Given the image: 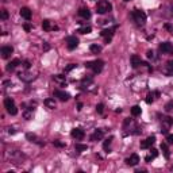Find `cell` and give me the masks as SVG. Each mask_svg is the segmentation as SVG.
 <instances>
[{
  "instance_id": "obj_10",
  "label": "cell",
  "mask_w": 173,
  "mask_h": 173,
  "mask_svg": "<svg viewBox=\"0 0 173 173\" xmlns=\"http://www.w3.org/2000/svg\"><path fill=\"white\" fill-rule=\"evenodd\" d=\"M54 98H57L58 100H61V102H66V100H69L71 95L68 93V92H65V91L55 89V91H54Z\"/></svg>"
},
{
  "instance_id": "obj_35",
  "label": "cell",
  "mask_w": 173,
  "mask_h": 173,
  "mask_svg": "<svg viewBox=\"0 0 173 173\" xmlns=\"http://www.w3.org/2000/svg\"><path fill=\"white\" fill-rule=\"evenodd\" d=\"M103 110H104V106H103L102 103L96 106V112H98V114H103Z\"/></svg>"
},
{
  "instance_id": "obj_20",
  "label": "cell",
  "mask_w": 173,
  "mask_h": 173,
  "mask_svg": "<svg viewBox=\"0 0 173 173\" xmlns=\"http://www.w3.org/2000/svg\"><path fill=\"white\" fill-rule=\"evenodd\" d=\"M18 65H20V60H18V58L12 60L11 62H8V65H7V71H8V72H12L16 66H18Z\"/></svg>"
},
{
  "instance_id": "obj_46",
  "label": "cell",
  "mask_w": 173,
  "mask_h": 173,
  "mask_svg": "<svg viewBox=\"0 0 173 173\" xmlns=\"http://www.w3.org/2000/svg\"><path fill=\"white\" fill-rule=\"evenodd\" d=\"M8 133H10V134H14V133H15V130H14V129H10V130H8Z\"/></svg>"
},
{
  "instance_id": "obj_38",
  "label": "cell",
  "mask_w": 173,
  "mask_h": 173,
  "mask_svg": "<svg viewBox=\"0 0 173 173\" xmlns=\"http://www.w3.org/2000/svg\"><path fill=\"white\" fill-rule=\"evenodd\" d=\"M53 145L57 146V147H64V146H65V143H62V142H58V141H54V142H53Z\"/></svg>"
},
{
  "instance_id": "obj_8",
  "label": "cell",
  "mask_w": 173,
  "mask_h": 173,
  "mask_svg": "<svg viewBox=\"0 0 173 173\" xmlns=\"http://www.w3.org/2000/svg\"><path fill=\"white\" fill-rule=\"evenodd\" d=\"M71 135L72 138H75L77 141H81L84 137H85V133H84L83 129H80V127H75V129L71 131Z\"/></svg>"
},
{
  "instance_id": "obj_12",
  "label": "cell",
  "mask_w": 173,
  "mask_h": 173,
  "mask_svg": "<svg viewBox=\"0 0 173 173\" xmlns=\"http://www.w3.org/2000/svg\"><path fill=\"white\" fill-rule=\"evenodd\" d=\"M156 142V137H147L145 141L141 142V149H150Z\"/></svg>"
},
{
  "instance_id": "obj_17",
  "label": "cell",
  "mask_w": 173,
  "mask_h": 173,
  "mask_svg": "<svg viewBox=\"0 0 173 173\" xmlns=\"http://www.w3.org/2000/svg\"><path fill=\"white\" fill-rule=\"evenodd\" d=\"M164 73H165L166 76H173V60H170V61L166 62L165 68H164Z\"/></svg>"
},
{
  "instance_id": "obj_13",
  "label": "cell",
  "mask_w": 173,
  "mask_h": 173,
  "mask_svg": "<svg viewBox=\"0 0 173 173\" xmlns=\"http://www.w3.org/2000/svg\"><path fill=\"white\" fill-rule=\"evenodd\" d=\"M125 162H126V165L129 166H135L139 162V156L138 154H131L130 157H127L126 160H125Z\"/></svg>"
},
{
  "instance_id": "obj_6",
  "label": "cell",
  "mask_w": 173,
  "mask_h": 173,
  "mask_svg": "<svg viewBox=\"0 0 173 173\" xmlns=\"http://www.w3.org/2000/svg\"><path fill=\"white\" fill-rule=\"evenodd\" d=\"M173 126V118L170 116H165L161 120V133L162 134H168V131L170 130V127Z\"/></svg>"
},
{
  "instance_id": "obj_29",
  "label": "cell",
  "mask_w": 173,
  "mask_h": 173,
  "mask_svg": "<svg viewBox=\"0 0 173 173\" xmlns=\"http://www.w3.org/2000/svg\"><path fill=\"white\" fill-rule=\"evenodd\" d=\"M91 31H92V27H91V26H83V27L79 28L80 34H89Z\"/></svg>"
},
{
  "instance_id": "obj_11",
  "label": "cell",
  "mask_w": 173,
  "mask_h": 173,
  "mask_svg": "<svg viewBox=\"0 0 173 173\" xmlns=\"http://www.w3.org/2000/svg\"><path fill=\"white\" fill-rule=\"evenodd\" d=\"M116 27H112V28H106V30H103L102 33H100V35L106 39V42H110L111 38H112V35H114V31Z\"/></svg>"
},
{
  "instance_id": "obj_40",
  "label": "cell",
  "mask_w": 173,
  "mask_h": 173,
  "mask_svg": "<svg viewBox=\"0 0 173 173\" xmlns=\"http://www.w3.org/2000/svg\"><path fill=\"white\" fill-rule=\"evenodd\" d=\"M147 58H152V60H153V58H156V55H154V53H153V51H152V50H149V51H147Z\"/></svg>"
},
{
  "instance_id": "obj_45",
  "label": "cell",
  "mask_w": 173,
  "mask_h": 173,
  "mask_svg": "<svg viewBox=\"0 0 173 173\" xmlns=\"http://www.w3.org/2000/svg\"><path fill=\"white\" fill-rule=\"evenodd\" d=\"M43 49H45V50H49V49H50V46H49V45L45 42V45H43Z\"/></svg>"
},
{
  "instance_id": "obj_28",
  "label": "cell",
  "mask_w": 173,
  "mask_h": 173,
  "mask_svg": "<svg viewBox=\"0 0 173 173\" xmlns=\"http://www.w3.org/2000/svg\"><path fill=\"white\" fill-rule=\"evenodd\" d=\"M112 139H114V138H112V137L107 138L106 141L103 142V149H104V150H107V152H110V145H111V142H112Z\"/></svg>"
},
{
  "instance_id": "obj_21",
  "label": "cell",
  "mask_w": 173,
  "mask_h": 173,
  "mask_svg": "<svg viewBox=\"0 0 173 173\" xmlns=\"http://www.w3.org/2000/svg\"><path fill=\"white\" fill-rule=\"evenodd\" d=\"M42 28L45 30V31H50V30H57V27H53L51 26V23H50V20H47V19H45L42 22Z\"/></svg>"
},
{
  "instance_id": "obj_31",
  "label": "cell",
  "mask_w": 173,
  "mask_h": 173,
  "mask_svg": "<svg viewBox=\"0 0 173 173\" xmlns=\"http://www.w3.org/2000/svg\"><path fill=\"white\" fill-rule=\"evenodd\" d=\"M75 147H76L77 152H84V150L88 149V146H86V145H81V143H76Z\"/></svg>"
},
{
  "instance_id": "obj_39",
  "label": "cell",
  "mask_w": 173,
  "mask_h": 173,
  "mask_svg": "<svg viewBox=\"0 0 173 173\" xmlns=\"http://www.w3.org/2000/svg\"><path fill=\"white\" fill-rule=\"evenodd\" d=\"M164 27H165L166 30H169L170 33H173V26H172V24H169V23H165V26H164Z\"/></svg>"
},
{
  "instance_id": "obj_1",
  "label": "cell",
  "mask_w": 173,
  "mask_h": 173,
  "mask_svg": "<svg viewBox=\"0 0 173 173\" xmlns=\"http://www.w3.org/2000/svg\"><path fill=\"white\" fill-rule=\"evenodd\" d=\"M103 66H104V62H103L102 60H95V61H88V62H85V68L92 69L95 75L100 73V72L103 71Z\"/></svg>"
},
{
  "instance_id": "obj_14",
  "label": "cell",
  "mask_w": 173,
  "mask_h": 173,
  "mask_svg": "<svg viewBox=\"0 0 173 173\" xmlns=\"http://www.w3.org/2000/svg\"><path fill=\"white\" fill-rule=\"evenodd\" d=\"M130 61H131V66L134 68V69H137V68H139L142 65V60L139 55L137 54H133L131 57H130Z\"/></svg>"
},
{
  "instance_id": "obj_32",
  "label": "cell",
  "mask_w": 173,
  "mask_h": 173,
  "mask_svg": "<svg viewBox=\"0 0 173 173\" xmlns=\"http://www.w3.org/2000/svg\"><path fill=\"white\" fill-rule=\"evenodd\" d=\"M172 110H173V100H170L169 103H166V106H165V111H166V112H170Z\"/></svg>"
},
{
  "instance_id": "obj_25",
  "label": "cell",
  "mask_w": 173,
  "mask_h": 173,
  "mask_svg": "<svg viewBox=\"0 0 173 173\" xmlns=\"http://www.w3.org/2000/svg\"><path fill=\"white\" fill-rule=\"evenodd\" d=\"M26 137H27V139H28V141H30V142H34V143H38V145H43L42 142H39V139L37 138V135H34V134H27Z\"/></svg>"
},
{
  "instance_id": "obj_9",
  "label": "cell",
  "mask_w": 173,
  "mask_h": 173,
  "mask_svg": "<svg viewBox=\"0 0 173 173\" xmlns=\"http://www.w3.org/2000/svg\"><path fill=\"white\" fill-rule=\"evenodd\" d=\"M79 46V39L75 35H71L66 38V47L69 50H75L76 47Z\"/></svg>"
},
{
  "instance_id": "obj_5",
  "label": "cell",
  "mask_w": 173,
  "mask_h": 173,
  "mask_svg": "<svg viewBox=\"0 0 173 173\" xmlns=\"http://www.w3.org/2000/svg\"><path fill=\"white\" fill-rule=\"evenodd\" d=\"M123 130H129V131L134 130V134H139V133H141L139 126L134 122L133 119H126V120H125V123H123ZM131 133H133V131H131Z\"/></svg>"
},
{
  "instance_id": "obj_23",
  "label": "cell",
  "mask_w": 173,
  "mask_h": 173,
  "mask_svg": "<svg viewBox=\"0 0 173 173\" xmlns=\"http://www.w3.org/2000/svg\"><path fill=\"white\" fill-rule=\"evenodd\" d=\"M43 103H45V106H46L47 108H50V110H54L55 106H57V104H55V100H54V99H51V98L46 99Z\"/></svg>"
},
{
  "instance_id": "obj_24",
  "label": "cell",
  "mask_w": 173,
  "mask_h": 173,
  "mask_svg": "<svg viewBox=\"0 0 173 173\" xmlns=\"http://www.w3.org/2000/svg\"><path fill=\"white\" fill-rule=\"evenodd\" d=\"M156 96H160V93H158V92H150V93L146 96V103H147V104L153 103L154 100H156Z\"/></svg>"
},
{
  "instance_id": "obj_3",
  "label": "cell",
  "mask_w": 173,
  "mask_h": 173,
  "mask_svg": "<svg viewBox=\"0 0 173 173\" xmlns=\"http://www.w3.org/2000/svg\"><path fill=\"white\" fill-rule=\"evenodd\" d=\"M112 10V6L111 3H108L107 0H100L98 4H96V12L100 14V15H104L107 12H110Z\"/></svg>"
},
{
  "instance_id": "obj_44",
  "label": "cell",
  "mask_w": 173,
  "mask_h": 173,
  "mask_svg": "<svg viewBox=\"0 0 173 173\" xmlns=\"http://www.w3.org/2000/svg\"><path fill=\"white\" fill-rule=\"evenodd\" d=\"M24 68H26V69L30 68V62H28V61H24Z\"/></svg>"
},
{
  "instance_id": "obj_34",
  "label": "cell",
  "mask_w": 173,
  "mask_h": 173,
  "mask_svg": "<svg viewBox=\"0 0 173 173\" xmlns=\"http://www.w3.org/2000/svg\"><path fill=\"white\" fill-rule=\"evenodd\" d=\"M54 80H55V81H58V83H62L64 80H65V76H62V75H57V76H54Z\"/></svg>"
},
{
  "instance_id": "obj_33",
  "label": "cell",
  "mask_w": 173,
  "mask_h": 173,
  "mask_svg": "<svg viewBox=\"0 0 173 173\" xmlns=\"http://www.w3.org/2000/svg\"><path fill=\"white\" fill-rule=\"evenodd\" d=\"M76 66H77V65H75V64H69V65H68V66L64 69V72H65V73H68V72H71L72 69H75Z\"/></svg>"
},
{
  "instance_id": "obj_22",
  "label": "cell",
  "mask_w": 173,
  "mask_h": 173,
  "mask_svg": "<svg viewBox=\"0 0 173 173\" xmlns=\"http://www.w3.org/2000/svg\"><path fill=\"white\" fill-rule=\"evenodd\" d=\"M79 15L81 16V18H84V19H89L91 18V11L88 10V8H80Z\"/></svg>"
},
{
  "instance_id": "obj_26",
  "label": "cell",
  "mask_w": 173,
  "mask_h": 173,
  "mask_svg": "<svg viewBox=\"0 0 173 173\" xmlns=\"http://www.w3.org/2000/svg\"><path fill=\"white\" fill-rule=\"evenodd\" d=\"M89 50H91V53L98 54V53H100V51H102V46H99V45L93 43V45H91V46H89Z\"/></svg>"
},
{
  "instance_id": "obj_4",
  "label": "cell",
  "mask_w": 173,
  "mask_h": 173,
  "mask_svg": "<svg viewBox=\"0 0 173 173\" xmlns=\"http://www.w3.org/2000/svg\"><path fill=\"white\" fill-rule=\"evenodd\" d=\"M4 107H6V110L10 115H16L18 114V108L15 106V102L12 100L11 98H6L4 99Z\"/></svg>"
},
{
  "instance_id": "obj_30",
  "label": "cell",
  "mask_w": 173,
  "mask_h": 173,
  "mask_svg": "<svg viewBox=\"0 0 173 173\" xmlns=\"http://www.w3.org/2000/svg\"><path fill=\"white\" fill-rule=\"evenodd\" d=\"M161 150L164 152V154H165V157H166V158H169V157H170L169 149H168V143H161Z\"/></svg>"
},
{
  "instance_id": "obj_47",
  "label": "cell",
  "mask_w": 173,
  "mask_h": 173,
  "mask_svg": "<svg viewBox=\"0 0 173 173\" xmlns=\"http://www.w3.org/2000/svg\"><path fill=\"white\" fill-rule=\"evenodd\" d=\"M125 1H129V0H125Z\"/></svg>"
},
{
  "instance_id": "obj_43",
  "label": "cell",
  "mask_w": 173,
  "mask_h": 173,
  "mask_svg": "<svg viewBox=\"0 0 173 173\" xmlns=\"http://www.w3.org/2000/svg\"><path fill=\"white\" fill-rule=\"evenodd\" d=\"M153 158H154L153 156H147V157H146L145 160H146V162H150V161H152V160H153Z\"/></svg>"
},
{
  "instance_id": "obj_16",
  "label": "cell",
  "mask_w": 173,
  "mask_h": 173,
  "mask_svg": "<svg viewBox=\"0 0 173 173\" xmlns=\"http://www.w3.org/2000/svg\"><path fill=\"white\" fill-rule=\"evenodd\" d=\"M19 14H20V16H22L23 19H26V20L31 19V11H30V8L22 7V8H20V11H19Z\"/></svg>"
},
{
  "instance_id": "obj_15",
  "label": "cell",
  "mask_w": 173,
  "mask_h": 173,
  "mask_svg": "<svg viewBox=\"0 0 173 173\" xmlns=\"http://www.w3.org/2000/svg\"><path fill=\"white\" fill-rule=\"evenodd\" d=\"M0 53H1V57H3V58H8V57L14 53V47L12 46H3L1 47V50H0Z\"/></svg>"
},
{
  "instance_id": "obj_27",
  "label": "cell",
  "mask_w": 173,
  "mask_h": 173,
  "mask_svg": "<svg viewBox=\"0 0 173 173\" xmlns=\"http://www.w3.org/2000/svg\"><path fill=\"white\" fill-rule=\"evenodd\" d=\"M141 112H142V108L139 106H134L133 108H131V115H133V116H139Z\"/></svg>"
},
{
  "instance_id": "obj_18",
  "label": "cell",
  "mask_w": 173,
  "mask_h": 173,
  "mask_svg": "<svg viewBox=\"0 0 173 173\" xmlns=\"http://www.w3.org/2000/svg\"><path fill=\"white\" fill-rule=\"evenodd\" d=\"M18 76H19V79H20V80H23V81H26V83H30V81H31V80L34 79V76L30 75L28 72H20V73H19Z\"/></svg>"
},
{
  "instance_id": "obj_42",
  "label": "cell",
  "mask_w": 173,
  "mask_h": 173,
  "mask_svg": "<svg viewBox=\"0 0 173 173\" xmlns=\"http://www.w3.org/2000/svg\"><path fill=\"white\" fill-rule=\"evenodd\" d=\"M152 152H153V153H152V156H153V157H157V156H158V152L156 149H152Z\"/></svg>"
},
{
  "instance_id": "obj_7",
  "label": "cell",
  "mask_w": 173,
  "mask_h": 173,
  "mask_svg": "<svg viewBox=\"0 0 173 173\" xmlns=\"http://www.w3.org/2000/svg\"><path fill=\"white\" fill-rule=\"evenodd\" d=\"M158 50L161 51L162 54H173V43L170 42H162L158 46Z\"/></svg>"
},
{
  "instance_id": "obj_36",
  "label": "cell",
  "mask_w": 173,
  "mask_h": 173,
  "mask_svg": "<svg viewBox=\"0 0 173 173\" xmlns=\"http://www.w3.org/2000/svg\"><path fill=\"white\" fill-rule=\"evenodd\" d=\"M166 143H169V145L173 143V134H168L166 135Z\"/></svg>"
},
{
  "instance_id": "obj_2",
  "label": "cell",
  "mask_w": 173,
  "mask_h": 173,
  "mask_svg": "<svg viewBox=\"0 0 173 173\" xmlns=\"http://www.w3.org/2000/svg\"><path fill=\"white\" fill-rule=\"evenodd\" d=\"M131 16H133L134 22L137 23V26H143L146 23V14L141 10H134L131 12Z\"/></svg>"
},
{
  "instance_id": "obj_37",
  "label": "cell",
  "mask_w": 173,
  "mask_h": 173,
  "mask_svg": "<svg viewBox=\"0 0 173 173\" xmlns=\"http://www.w3.org/2000/svg\"><path fill=\"white\" fill-rule=\"evenodd\" d=\"M7 18H8V12H7V10H3V11H1V19L6 20Z\"/></svg>"
},
{
  "instance_id": "obj_19",
  "label": "cell",
  "mask_w": 173,
  "mask_h": 173,
  "mask_svg": "<svg viewBox=\"0 0 173 173\" xmlns=\"http://www.w3.org/2000/svg\"><path fill=\"white\" fill-rule=\"evenodd\" d=\"M103 135H104L103 130H96V131L91 135V141H100V139H103Z\"/></svg>"
},
{
  "instance_id": "obj_41",
  "label": "cell",
  "mask_w": 173,
  "mask_h": 173,
  "mask_svg": "<svg viewBox=\"0 0 173 173\" xmlns=\"http://www.w3.org/2000/svg\"><path fill=\"white\" fill-rule=\"evenodd\" d=\"M23 28L26 30V31H30V30H31V26H30L28 23H26V24H23Z\"/></svg>"
}]
</instances>
